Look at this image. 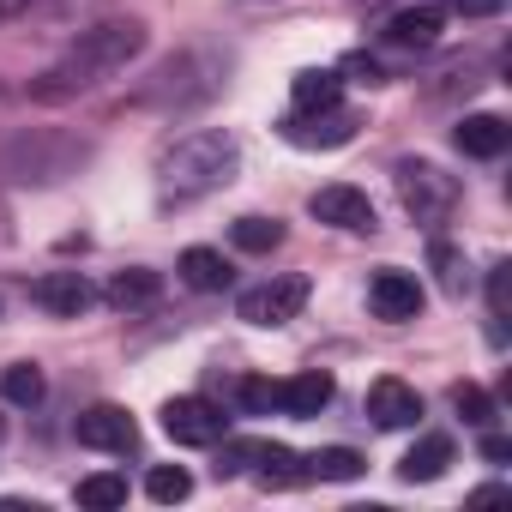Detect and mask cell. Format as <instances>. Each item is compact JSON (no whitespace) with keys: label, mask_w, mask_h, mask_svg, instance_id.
Wrapping results in <instances>:
<instances>
[{"label":"cell","mask_w":512,"mask_h":512,"mask_svg":"<svg viewBox=\"0 0 512 512\" xmlns=\"http://www.w3.org/2000/svg\"><path fill=\"white\" fill-rule=\"evenodd\" d=\"M145 494H151L157 506H175V500H187V494H193V476H187L181 464H157V470L145 476Z\"/></svg>","instance_id":"26"},{"label":"cell","mask_w":512,"mask_h":512,"mask_svg":"<svg viewBox=\"0 0 512 512\" xmlns=\"http://www.w3.org/2000/svg\"><path fill=\"white\" fill-rule=\"evenodd\" d=\"M175 272H181V284H187V290H199V296H217V290H229V260H223L217 247H187Z\"/></svg>","instance_id":"17"},{"label":"cell","mask_w":512,"mask_h":512,"mask_svg":"<svg viewBox=\"0 0 512 512\" xmlns=\"http://www.w3.org/2000/svg\"><path fill=\"white\" fill-rule=\"evenodd\" d=\"M223 73H229L223 55H211V49H181V55H169V61L139 85V103H151V109H199V103H211V97L223 91Z\"/></svg>","instance_id":"4"},{"label":"cell","mask_w":512,"mask_h":512,"mask_svg":"<svg viewBox=\"0 0 512 512\" xmlns=\"http://www.w3.org/2000/svg\"><path fill=\"white\" fill-rule=\"evenodd\" d=\"M139 55H145V25H139V19H103V25L79 31V43H67V49L31 79V97H37V103L85 97V91H97L103 79H115L121 67H133Z\"/></svg>","instance_id":"1"},{"label":"cell","mask_w":512,"mask_h":512,"mask_svg":"<svg viewBox=\"0 0 512 512\" xmlns=\"http://www.w3.org/2000/svg\"><path fill=\"white\" fill-rule=\"evenodd\" d=\"M332 404V374H296L278 386V410L284 416H320Z\"/></svg>","instance_id":"19"},{"label":"cell","mask_w":512,"mask_h":512,"mask_svg":"<svg viewBox=\"0 0 512 512\" xmlns=\"http://www.w3.org/2000/svg\"><path fill=\"white\" fill-rule=\"evenodd\" d=\"M356 127H362V115L344 109V103H332V109H296V115L278 121V133H284L296 151H338V145L356 139Z\"/></svg>","instance_id":"6"},{"label":"cell","mask_w":512,"mask_h":512,"mask_svg":"<svg viewBox=\"0 0 512 512\" xmlns=\"http://www.w3.org/2000/svg\"><path fill=\"white\" fill-rule=\"evenodd\" d=\"M452 404H458V416H464L470 428H488V422H494V398H488L482 386H458Z\"/></svg>","instance_id":"29"},{"label":"cell","mask_w":512,"mask_h":512,"mask_svg":"<svg viewBox=\"0 0 512 512\" xmlns=\"http://www.w3.org/2000/svg\"><path fill=\"white\" fill-rule=\"evenodd\" d=\"M488 314H494V338H500V320L512 314V266L506 260L488 272Z\"/></svg>","instance_id":"28"},{"label":"cell","mask_w":512,"mask_h":512,"mask_svg":"<svg viewBox=\"0 0 512 512\" xmlns=\"http://www.w3.org/2000/svg\"><path fill=\"white\" fill-rule=\"evenodd\" d=\"M229 241H235L241 253H272V247L284 241V223H278V217H235Z\"/></svg>","instance_id":"24"},{"label":"cell","mask_w":512,"mask_h":512,"mask_svg":"<svg viewBox=\"0 0 512 512\" xmlns=\"http://www.w3.org/2000/svg\"><path fill=\"white\" fill-rule=\"evenodd\" d=\"M446 7H452V13H464V19H494L506 0H446Z\"/></svg>","instance_id":"30"},{"label":"cell","mask_w":512,"mask_h":512,"mask_svg":"<svg viewBox=\"0 0 512 512\" xmlns=\"http://www.w3.org/2000/svg\"><path fill=\"white\" fill-rule=\"evenodd\" d=\"M440 25H446L440 7H404V13H392L386 43L404 49V55H416V49H434V43H440Z\"/></svg>","instance_id":"15"},{"label":"cell","mask_w":512,"mask_h":512,"mask_svg":"<svg viewBox=\"0 0 512 512\" xmlns=\"http://www.w3.org/2000/svg\"><path fill=\"white\" fill-rule=\"evenodd\" d=\"M452 139H458V151H464V157H482V163H494V157L512 145V127H506L500 115H464Z\"/></svg>","instance_id":"16"},{"label":"cell","mask_w":512,"mask_h":512,"mask_svg":"<svg viewBox=\"0 0 512 512\" xmlns=\"http://www.w3.org/2000/svg\"><path fill=\"white\" fill-rule=\"evenodd\" d=\"M308 476H320V482H356V476H362V452H350V446H326V452L308 458Z\"/></svg>","instance_id":"25"},{"label":"cell","mask_w":512,"mask_h":512,"mask_svg":"<svg viewBox=\"0 0 512 512\" xmlns=\"http://www.w3.org/2000/svg\"><path fill=\"white\" fill-rule=\"evenodd\" d=\"M73 434H79V446H91V452H115V458H127V452L139 446V428H133V416H127L121 404H97V410H85Z\"/></svg>","instance_id":"10"},{"label":"cell","mask_w":512,"mask_h":512,"mask_svg":"<svg viewBox=\"0 0 512 512\" xmlns=\"http://www.w3.org/2000/svg\"><path fill=\"white\" fill-rule=\"evenodd\" d=\"M163 434L175 446H217L223 440V410L205 398H169L163 404Z\"/></svg>","instance_id":"8"},{"label":"cell","mask_w":512,"mask_h":512,"mask_svg":"<svg viewBox=\"0 0 512 512\" xmlns=\"http://www.w3.org/2000/svg\"><path fill=\"white\" fill-rule=\"evenodd\" d=\"M302 308H308V278H266V284L241 290V302H235V314L247 326H290Z\"/></svg>","instance_id":"7"},{"label":"cell","mask_w":512,"mask_h":512,"mask_svg":"<svg viewBox=\"0 0 512 512\" xmlns=\"http://www.w3.org/2000/svg\"><path fill=\"white\" fill-rule=\"evenodd\" d=\"M103 302H109L115 314H145V308H157V302H163V278H157V272H145V266H127V272H115V278H109Z\"/></svg>","instance_id":"14"},{"label":"cell","mask_w":512,"mask_h":512,"mask_svg":"<svg viewBox=\"0 0 512 512\" xmlns=\"http://www.w3.org/2000/svg\"><path fill=\"white\" fill-rule=\"evenodd\" d=\"M241 169V139L229 127H199L181 133L163 157H157V199L163 205H193L217 187H229Z\"/></svg>","instance_id":"2"},{"label":"cell","mask_w":512,"mask_h":512,"mask_svg":"<svg viewBox=\"0 0 512 512\" xmlns=\"http://www.w3.org/2000/svg\"><path fill=\"white\" fill-rule=\"evenodd\" d=\"M79 163H91V145L67 133H19L13 145H0V181L13 187H55L79 175Z\"/></svg>","instance_id":"3"},{"label":"cell","mask_w":512,"mask_h":512,"mask_svg":"<svg viewBox=\"0 0 512 512\" xmlns=\"http://www.w3.org/2000/svg\"><path fill=\"white\" fill-rule=\"evenodd\" d=\"M308 211L320 217V223H332V229H350V235H374V199L362 193V187H320L314 199H308Z\"/></svg>","instance_id":"9"},{"label":"cell","mask_w":512,"mask_h":512,"mask_svg":"<svg viewBox=\"0 0 512 512\" xmlns=\"http://www.w3.org/2000/svg\"><path fill=\"white\" fill-rule=\"evenodd\" d=\"M31 296H37V308H49L55 320H79V314L97 302V290H91L85 272H49V278L31 284Z\"/></svg>","instance_id":"12"},{"label":"cell","mask_w":512,"mask_h":512,"mask_svg":"<svg viewBox=\"0 0 512 512\" xmlns=\"http://www.w3.org/2000/svg\"><path fill=\"white\" fill-rule=\"evenodd\" d=\"M73 500H79V506H91V512H115V506H127V476L97 470V476H85V482L73 488Z\"/></svg>","instance_id":"23"},{"label":"cell","mask_w":512,"mask_h":512,"mask_svg":"<svg viewBox=\"0 0 512 512\" xmlns=\"http://www.w3.org/2000/svg\"><path fill=\"white\" fill-rule=\"evenodd\" d=\"M43 392H49V380H43V368H37V362H13L7 374H0V398L19 404V410L43 404Z\"/></svg>","instance_id":"21"},{"label":"cell","mask_w":512,"mask_h":512,"mask_svg":"<svg viewBox=\"0 0 512 512\" xmlns=\"http://www.w3.org/2000/svg\"><path fill=\"white\" fill-rule=\"evenodd\" d=\"M482 458H488V464H506V458H512V440L488 434V440H482Z\"/></svg>","instance_id":"31"},{"label":"cell","mask_w":512,"mask_h":512,"mask_svg":"<svg viewBox=\"0 0 512 512\" xmlns=\"http://www.w3.org/2000/svg\"><path fill=\"white\" fill-rule=\"evenodd\" d=\"M392 181H398V199H404V211L422 223V229H440V223H452V211H458V175H446L440 163H428V157H404L398 169H392Z\"/></svg>","instance_id":"5"},{"label":"cell","mask_w":512,"mask_h":512,"mask_svg":"<svg viewBox=\"0 0 512 512\" xmlns=\"http://www.w3.org/2000/svg\"><path fill=\"white\" fill-rule=\"evenodd\" d=\"M368 308H374L380 320L404 326V320H416V314H422V284H416L410 272L386 266V272H374V284H368Z\"/></svg>","instance_id":"11"},{"label":"cell","mask_w":512,"mask_h":512,"mask_svg":"<svg viewBox=\"0 0 512 512\" xmlns=\"http://www.w3.org/2000/svg\"><path fill=\"white\" fill-rule=\"evenodd\" d=\"M428 266H434V278H440V296L464 302V290H470V260H464V247H452L446 235H434V247H428Z\"/></svg>","instance_id":"20"},{"label":"cell","mask_w":512,"mask_h":512,"mask_svg":"<svg viewBox=\"0 0 512 512\" xmlns=\"http://www.w3.org/2000/svg\"><path fill=\"white\" fill-rule=\"evenodd\" d=\"M446 464H452V440H446V434H422V440L398 458V476H404V482H440Z\"/></svg>","instance_id":"18"},{"label":"cell","mask_w":512,"mask_h":512,"mask_svg":"<svg viewBox=\"0 0 512 512\" xmlns=\"http://www.w3.org/2000/svg\"><path fill=\"white\" fill-rule=\"evenodd\" d=\"M344 97V79L332 73V67H308V73H296V109H332Z\"/></svg>","instance_id":"22"},{"label":"cell","mask_w":512,"mask_h":512,"mask_svg":"<svg viewBox=\"0 0 512 512\" xmlns=\"http://www.w3.org/2000/svg\"><path fill=\"white\" fill-rule=\"evenodd\" d=\"M235 404L247 416H272L278 410V386L272 380H235Z\"/></svg>","instance_id":"27"},{"label":"cell","mask_w":512,"mask_h":512,"mask_svg":"<svg viewBox=\"0 0 512 512\" xmlns=\"http://www.w3.org/2000/svg\"><path fill=\"white\" fill-rule=\"evenodd\" d=\"M368 416L374 428H416L422 422V392L404 380H374L368 386Z\"/></svg>","instance_id":"13"}]
</instances>
